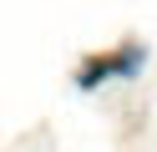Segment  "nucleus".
Masks as SVG:
<instances>
[{
	"label": "nucleus",
	"instance_id": "1",
	"mask_svg": "<svg viewBox=\"0 0 157 152\" xmlns=\"http://www.w3.org/2000/svg\"><path fill=\"white\" fill-rule=\"evenodd\" d=\"M147 66V46L142 41H122L117 51H96L76 66V91H96L106 81H132L137 71Z\"/></svg>",
	"mask_w": 157,
	"mask_h": 152
}]
</instances>
